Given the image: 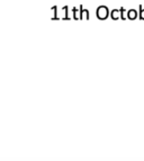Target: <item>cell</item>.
<instances>
[{"mask_svg":"<svg viewBox=\"0 0 144 161\" xmlns=\"http://www.w3.org/2000/svg\"><path fill=\"white\" fill-rule=\"evenodd\" d=\"M96 16H97V18L100 19V20L107 19V17L110 16V11H109V9H108V7L105 5H102V6H99V7H97Z\"/></svg>","mask_w":144,"mask_h":161,"instance_id":"cell-1","label":"cell"},{"mask_svg":"<svg viewBox=\"0 0 144 161\" xmlns=\"http://www.w3.org/2000/svg\"><path fill=\"white\" fill-rule=\"evenodd\" d=\"M83 17H86V19H89L90 18V14H89L88 9H83L82 5L79 6V18L82 19Z\"/></svg>","mask_w":144,"mask_h":161,"instance_id":"cell-2","label":"cell"},{"mask_svg":"<svg viewBox=\"0 0 144 161\" xmlns=\"http://www.w3.org/2000/svg\"><path fill=\"white\" fill-rule=\"evenodd\" d=\"M137 10H135V9H130V10H127V19H131V20H134V19L137 18Z\"/></svg>","mask_w":144,"mask_h":161,"instance_id":"cell-3","label":"cell"},{"mask_svg":"<svg viewBox=\"0 0 144 161\" xmlns=\"http://www.w3.org/2000/svg\"><path fill=\"white\" fill-rule=\"evenodd\" d=\"M110 18L114 19V20H117L120 18V10L119 9H113L110 11Z\"/></svg>","mask_w":144,"mask_h":161,"instance_id":"cell-4","label":"cell"},{"mask_svg":"<svg viewBox=\"0 0 144 161\" xmlns=\"http://www.w3.org/2000/svg\"><path fill=\"white\" fill-rule=\"evenodd\" d=\"M119 10H120V19L125 20V19L127 18V11L125 10V8H124V7L119 8Z\"/></svg>","mask_w":144,"mask_h":161,"instance_id":"cell-5","label":"cell"},{"mask_svg":"<svg viewBox=\"0 0 144 161\" xmlns=\"http://www.w3.org/2000/svg\"><path fill=\"white\" fill-rule=\"evenodd\" d=\"M63 10H64V14H65V16H64L62 19H64V20H68V19H70L69 18V7H68V6H64Z\"/></svg>","mask_w":144,"mask_h":161,"instance_id":"cell-6","label":"cell"},{"mask_svg":"<svg viewBox=\"0 0 144 161\" xmlns=\"http://www.w3.org/2000/svg\"><path fill=\"white\" fill-rule=\"evenodd\" d=\"M139 9H140L139 18L141 19V20H144V9H143V6L140 5V6H139Z\"/></svg>","mask_w":144,"mask_h":161,"instance_id":"cell-7","label":"cell"},{"mask_svg":"<svg viewBox=\"0 0 144 161\" xmlns=\"http://www.w3.org/2000/svg\"><path fill=\"white\" fill-rule=\"evenodd\" d=\"M52 10L54 11V16L52 17V19H53V20L59 19V17H58V6H53V7H52Z\"/></svg>","mask_w":144,"mask_h":161,"instance_id":"cell-8","label":"cell"},{"mask_svg":"<svg viewBox=\"0 0 144 161\" xmlns=\"http://www.w3.org/2000/svg\"><path fill=\"white\" fill-rule=\"evenodd\" d=\"M72 13H73V19H79V17H78V8L77 7H73V8H72Z\"/></svg>","mask_w":144,"mask_h":161,"instance_id":"cell-9","label":"cell"}]
</instances>
